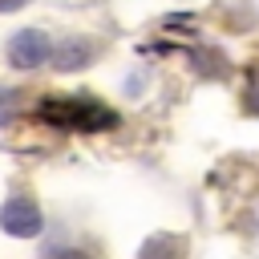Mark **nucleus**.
<instances>
[{
  "label": "nucleus",
  "instance_id": "nucleus-1",
  "mask_svg": "<svg viewBox=\"0 0 259 259\" xmlns=\"http://www.w3.org/2000/svg\"><path fill=\"white\" fill-rule=\"evenodd\" d=\"M40 113L49 121H57L61 130H109L117 125V117L97 105V101H77V97H65V101H45Z\"/></svg>",
  "mask_w": 259,
  "mask_h": 259
},
{
  "label": "nucleus",
  "instance_id": "nucleus-2",
  "mask_svg": "<svg viewBox=\"0 0 259 259\" xmlns=\"http://www.w3.org/2000/svg\"><path fill=\"white\" fill-rule=\"evenodd\" d=\"M49 53H53V40L40 28H24V32H16L8 40V61L16 69H36V65H45Z\"/></svg>",
  "mask_w": 259,
  "mask_h": 259
},
{
  "label": "nucleus",
  "instance_id": "nucleus-3",
  "mask_svg": "<svg viewBox=\"0 0 259 259\" xmlns=\"http://www.w3.org/2000/svg\"><path fill=\"white\" fill-rule=\"evenodd\" d=\"M0 227H4L8 235L28 239V235H36V231L45 227V219H40V210H36V202H32V198L16 194V198H8V202H4V210H0Z\"/></svg>",
  "mask_w": 259,
  "mask_h": 259
},
{
  "label": "nucleus",
  "instance_id": "nucleus-4",
  "mask_svg": "<svg viewBox=\"0 0 259 259\" xmlns=\"http://www.w3.org/2000/svg\"><path fill=\"white\" fill-rule=\"evenodd\" d=\"M93 57H97V45H93V40H81V36H65V40L53 49L57 69H81V65H89Z\"/></svg>",
  "mask_w": 259,
  "mask_h": 259
},
{
  "label": "nucleus",
  "instance_id": "nucleus-5",
  "mask_svg": "<svg viewBox=\"0 0 259 259\" xmlns=\"http://www.w3.org/2000/svg\"><path fill=\"white\" fill-rule=\"evenodd\" d=\"M178 255H182V243L170 239V235H158L142 247V259H178Z\"/></svg>",
  "mask_w": 259,
  "mask_h": 259
},
{
  "label": "nucleus",
  "instance_id": "nucleus-6",
  "mask_svg": "<svg viewBox=\"0 0 259 259\" xmlns=\"http://www.w3.org/2000/svg\"><path fill=\"white\" fill-rule=\"evenodd\" d=\"M16 89H0V125H8L12 117H16Z\"/></svg>",
  "mask_w": 259,
  "mask_h": 259
},
{
  "label": "nucleus",
  "instance_id": "nucleus-7",
  "mask_svg": "<svg viewBox=\"0 0 259 259\" xmlns=\"http://www.w3.org/2000/svg\"><path fill=\"white\" fill-rule=\"evenodd\" d=\"M53 259H89V255H85V251H57Z\"/></svg>",
  "mask_w": 259,
  "mask_h": 259
},
{
  "label": "nucleus",
  "instance_id": "nucleus-8",
  "mask_svg": "<svg viewBox=\"0 0 259 259\" xmlns=\"http://www.w3.org/2000/svg\"><path fill=\"white\" fill-rule=\"evenodd\" d=\"M28 0H0V12H12V8H24Z\"/></svg>",
  "mask_w": 259,
  "mask_h": 259
}]
</instances>
